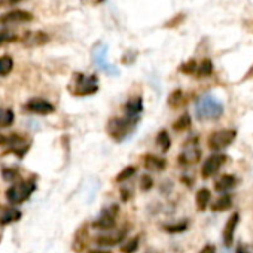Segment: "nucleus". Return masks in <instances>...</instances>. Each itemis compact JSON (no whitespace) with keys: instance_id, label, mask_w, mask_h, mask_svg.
<instances>
[{"instance_id":"5","label":"nucleus","mask_w":253,"mask_h":253,"mask_svg":"<svg viewBox=\"0 0 253 253\" xmlns=\"http://www.w3.org/2000/svg\"><path fill=\"white\" fill-rule=\"evenodd\" d=\"M237 137V133L234 130H220V131H214L207 143H209V148L213 149V151H222L225 148H228Z\"/></svg>"},{"instance_id":"21","label":"nucleus","mask_w":253,"mask_h":253,"mask_svg":"<svg viewBox=\"0 0 253 253\" xmlns=\"http://www.w3.org/2000/svg\"><path fill=\"white\" fill-rule=\"evenodd\" d=\"M209 201H210V191H209V189H206V188L200 189V191L197 192V195H195L197 209H198L200 211L206 210V207H207Z\"/></svg>"},{"instance_id":"9","label":"nucleus","mask_w":253,"mask_h":253,"mask_svg":"<svg viewBox=\"0 0 253 253\" xmlns=\"http://www.w3.org/2000/svg\"><path fill=\"white\" fill-rule=\"evenodd\" d=\"M49 42V35H46L45 32H35V30H30V32H26L21 38V43L24 46H29V48H33V46H42L45 43Z\"/></svg>"},{"instance_id":"36","label":"nucleus","mask_w":253,"mask_h":253,"mask_svg":"<svg viewBox=\"0 0 253 253\" xmlns=\"http://www.w3.org/2000/svg\"><path fill=\"white\" fill-rule=\"evenodd\" d=\"M82 2H84L85 5H91V6H94V5H98V3H101L103 0H82Z\"/></svg>"},{"instance_id":"25","label":"nucleus","mask_w":253,"mask_h":253,"mask_svg":"<svg viewBox=\"0 0 253 253\" xmlns=\"http://www.w3.org/2000/svg\"><path fill=\"white\" fill-rule=\"evenodd\" d=\"M136 171H137V169L136 167H133V166H128V167H125L118 176H116V182H125V180H128V179H131L134 174H136Z\"/></svg>"},{"instance_id":"11","label":"nucleus","mask_w":253,"mask_h":253,"mask_svg":"<svg viewBox=\"0 0 253 253\" xmlns=\"http://www.w3.org/2000/svg\"><path fill=\"white\" fill-rule=\"evenodd\" d=\"M33 20V15L27 11L14 9L6 12L5 15L0 17V23L2 24H20V23H29Z\"/></svg>"},{"instance_id":"26","label":"nucleus","mask_w":253,"mask_h":253,"mask_svg":"<svg viewBox=\"0 0 253 253\" xmlns=\"http://www.w3.org/2000/svg\"><path fill=\"white\" fill-rule=\"evenodd\" d=\"M139 249V238H130L121 246L122 253H134Z\"/></svg>"},{"instance_id":"1","label":"nucleus","mask_w":253,"mask_h":253,"mask_svg":"<svg viewBox=\"0 0 253 253\" xmlns=\"http://www.w3.org/2000/svg\"><path fill=\"white\" fill-rule=\"evenodd\" d=\"M137 124H139V116L112 118V119H109V122L106 125V130H107V134L115 142H122L130 134H133Z\"/></svg>"},{"instance_id":"15","label":"nucleus","mask_w":253,"mask_h":253,"mask_svg":"<svg viewBox=\"0 0 253 253\" xmlns=\"http://www.w3.org/2000/svg\"><path fill=\"white\" fill-rule=\"evenodd\" d=\"M20 219H21V211L15 207L3 209L2 213H0V225H8V223L17 222Z\"/></svg>"},{"instance_id":"39","label":"nucleus","mask_w":253,"mask_h":253,"mask_svg":"<svg viewBox=\"0 0 253 253\" xmlns=\"http://www.w3.org/2000/svg\"><path fill=\"white\" fill-rule=\"evenodd\" d=\"M11 2H18V0H11Z\"/></svg>"},{"instance_id":"34","label":"nucleus","mask_w":253,"mask_h":253,"mask_svg":"<svg viewBox=\"0 0 253 253\" xmlns=\"http://www.w3.org/2000/svg\"><path fill=\"white\" fill-rule=\"evenodd\" d=\"M198 253H216V247H214L213 244H207V246H204Z\"/></svg>"},{"instance_id":"6","label":"nucleus","mask_w":253,"mask_h":253,"mask_svg":"<svg viewBox=\"0 0 253 253\" xmlns=\"http://www.w3.org/2000/svg\"><path fill=\"white\" fill-rule=\"evenodd\" d=\"M200 157H201V151H200L198 142L197 139H191L185 143L183 151L179 155V163L182 166H192L200 161Z\"/></svg>"},{"instance_id":"18","label":"nucleus","mask_w":253,"mask_h":253,"mask_svg":"<svg viewBox=\"0 0 253 253\" xmlns=\"http://www.w3.org/2000/svg\"><path fill=\"white\" fill-rule=\"evenodd\" d=\"M115 225H116V219L115 217H110V216H106V214H100V217L92 223V228H95V229H103V231H110V229H113L115 228Z\"/></svg>"},{"instance_id":"29","label":"nucleus","mask_w":253,"mask_h":253,"mask_svg":"<svg viewBox=\"0 0 253 253\" xmlns=\"http://www.w3.org/2000/svg\"><path fill=\"white\" fill-rule=\"evenodd\" d=\"M17 35L11 30H2L0 32V46L5 45V43H9V42H14L17 41Z\"/></svg>"},{"instance_id":"12","label":"nucleus","mask_w":253,"mask_h":253,"mask_svg":"<svg viewBox=\"0 0 253 253\" xmlns=\"http://www.w3.org/2000/svg\"><path fill=\"white\" fill-rule=\"evenodd\" d=\"M238 220H240L238 213H234V214L228 219V222H226V225H225V229H223V241H225V244H226L228 247L232 246V243H234V234H235V228H237V225H238Z\"/></svg>"},{"instance_id":"17","label":"nucleus","mask_w":253,"mask_h":253,"mask_svg":"<svg viewBox=\"0 0 253 253\" xmlns=\"http://www.w3.org/2000/svg\"><path fill=\"white\" fill-rule=\"evenodd\" d=\"M235 183H237V179H235L234 176H231V174H225V176H222L220 179H217V180H216V183H214V189H216L217 192H226V191L232 189V188L235 186Z\"/></svg>"},{"instance_id":"38","label":"nucleus","mask_w":253,"mask_h":253,"mask_svg":"<svg viewBox=\"0 0 253 253\" xmlns=\"http://www.w3.org/2000/svg\"><path fill=\"white\" fill-rule=\"evenodd\" d=\"M88 253H110V252H107V250H89Z\"/></svg>"},{"instance_id":"32","label":"nucleus","mask_w":253,"mask_h":253,"mask_svg":"<svg viewBox=\"0 0 253 253\" xmlns=\"http://www.w3.org/2000/svg\"><path fill=\"white\" fill-rule=\"evenodd\" d=\"M197 63L195 61H189V63H186V64H183L182 67H180V70L183 72V73H188V75H191V73H195L197 72Z\"/></svg>"},{"instance_id":"28","label":"nucleus","mask_w":253,"mask_h":253,"mask_svg":"<svg viewBox=\"0 0 253 253\" xmlns=\"http://www.w3.org/2000/svg\"><path fill=\"white\" fill-rule=\"evenodd\" d=\"M183 103V92L180 89H176L170 97H169V104L171 107H179Z\"/></svg>"},{"instance_id":"31","label":"nucleus","mask_w":253,"mask_h":253,"mask_svg":"<svg viewBox=\"0 0 253 253\" xmlns=\"http://www.w3.org/2000/svg\"><path fill=\"white\" fill-rule=\"evenodd\" d=\"M152 186H154V180H152V177L151 176H143L142 179H140V189L143 191V192H146V191H151L152 189Z\"/></svg>"},{"instance_id":"8","label":"nucleus","mask_w":253,"mask_h":253,"mask_svg":"<svg viewBox=\"0 0 253 253\" xmlns=\"http://www.w3.org/2000/svg\"><path fill=\"white\" fill-rule=\"evenodd\" d=\"M106 52H107V46L104 45H97L92 51V58L97 67H100L101 70H104L109 75H118V69L112 64L106 63Z\"/></svg>"},{"instance_id":"14","label":"nucleus","mask_w":253,"mask_h":253,"mask_svg":"<svg viewBox=\"0 0 253 253\" xmlns=\"http://www.w3.org/2000/svg\"><path fill=\"white\" fill-rule=\"evenodd\" d=\"M126 234V229H122V231H118V232H113V234H106V235H100L95 238V243L100 244V246H115L118 243H121L124 240Z\"/></svg>"},{"instance_id":"27","label":"nucleus","mask_w":253,"mask_h":253,"mask_svg":"<svg viewBox=\"0 0 253 253\" xmlns=\"http://www.w3.org/2000/svg\"><path fill=\"white\" fill-rule=\"evenodd\" d=\"M211 72H213L211 61L210 60H204V61H201L200 66H197V72L195 73L198 76H209V75H211Z\"/></svg>"},{"instance_id":"19","label":"nucleus","mask_w":253,"mask_h":253,"mask_svg":"<svg viewBox=\"0 0 253 253\" xmlns=\"http://www.w3.org/2000/svg\"><path fill=\"white\" fill-rule=\"evenodd\" d=\"M231 206H232V198H231V195L225 194L211 204V210L213 211H226L228 209H231Z\"/></svg>"},{"instance_id":"20","label":"nucleus","mask_w":253,"mask_h":253,"mask_svg":"<svg viewBox=\"0 0 253 253\" xmlns=\"http://www.w3.org/2000/svg\"><path fill=\"white\" fill-rule=\"evenodd\" d=\"M14 119H15V113L11 109L0 107V128L11 126L14 124Z\"/></svg>"},{"instance_id":"4","label":"nucleus","mask_w":253,"mask_h":253,"mask_svg":"<svg viewBox=\"0 0 253 253\" xmlns=\"http://www.w3.org/2000/svg\"><path fill=\"white\" fill-rule=\"evenodd\" d=\"M72 94L78 97H85V95H92L98 91V79L95 75L85 76L82 73H78L75 76V84H73Z\"/></svg>"},{"instance_id":"40","label":"nucleus","mask_w":253,"mask_h":253,"mask_svg":"<svg viewBox=\"0 0 253 253\" xmlns=\"http://www.w3.org/2000/svg\"><path fill=\"white\" fill-rule=\"evenodd\" d=\"M0 240H2V237H0Z\"/></svg>"},{"instance_id":"33","label":"nucleus","mask_w":253,"mask_h":253,"mask_svg":"<svg viewBox=\"0 0 253 253\" xmlns=\"http://www.w3.org/2000/svg\"><path fill=\"white\" fill-rule=\"evenodd\" d=\"M18 176V170L17 169H5L3 170V177L9 182H12L15 177Z\"/></svg>"},{"instance_id":"22","label":"nucleus","mask_w":253,"mask_h":253,"mask_svg":"<svg viewBox=\"0 0 253 253\" xmlns=\"http://www.w3.org/2000/svg\"><path fill=\"white\" fill-rule=\"evenodd\" d=\"M157 145L160 146V149L163 151V152H167L169 149H170V146H171V139H170V136H169V133L167 131H160L158 133V136H157Z\"/></svg>"},{"instance_id":"2","label":"nucleus","mask_w":253,"mask_h":253,"mask_svg":"<svg viewBox=\"0 0 253 253\" xmlns=\"http://www.w3.org/2000/svg\"><path fill=\"white\" fill-rule=\"evenodd\" d=\"M223 113V104L213 95H203L195 104V115L198 119H219Z\"/></svg>"},{"instance_id":"16","label":"nucleus","mask_w":253,"mask_h":253,"mask_svg":"<svg viewBox=\"0 0 253 253\" xmlns=\"http://www.w3.org/2000/svg\"><path fill=\"white\" fill-rule=\"evenodd\" d=\"M124 109H125L126 116H139V113L143 110V100L140 97L131 98L125 103Z\"/></svg>"},{"instance_id":"30","label":"nucleus","mask_w":253,"mask_h":253,"mask_svg":"<svg viewBox=\"0 0 253 253\" xmlns=\"http://www.w3.org/2000/svg\"><path fill=\"white\" fill-rule=\"evenodd\" d=\"M186 228H188V222H180V223H176V225H164V231L171 232V234L183 232Z\"/></svg>"},{"instance_id":"13","label":"nucleus","mask_w":253,"mask_h":253,"mask_svg":"<svg viewBox=\"0 0 253 253\" xmlns=\"http://www.w3.org/2000/svg\"><path fill=\"white\" fill-rule=\"evenodd\" d=\"M143 164H145V167H146L149 171H163V170L166 169V166H167V163H166L164 158L157 157V155H152V154L145 155Z\"/></svg>"},{"instance_id":"24","label":"nucleus","mask_w":253,"mask_h":253,"mask_svg":"<svg viewBox=\"0 0 253 253\" xmlns=\"http://www.w3.org/2000/svg\"><path fill=\"white\" fill-rule=\"evenodd\" d=\"M191 126V116L188 115V113H185V115H182L174 124H173V128L176 130V131H185V130H188Z\"/></svg>"},{"instance_id":"35","label":"nucleus","mask_w":253,"mask_h":253,"mask_svg":"<svg viewBox=\"0 0 253 253\" xmlns=\"http://www.w3.org/2000/svg\"><path fill=\"white\" fill-rule=\"evenodd\" d=\"M235 253H250L247 247H244L243 244H238L237 249H235Z\"/></svg>"},{"instance_id":"23","label":"nucleus","mask_w":253,"mask_h":253,"mask_svg":"<svg viewBox=\"0 0 253 253\" xmlns=\"http://www.w3.org/2000/svg\"><path fill=\"white\" fill-rule=\"evenodd\" d=\"M14 69V60L9 55L0 57V76H6Z\"/></svg>"},{"instance_id":"37","label":"nucleus","mask_w":253,"mask_h":253,"mask_svg":"<svg viewBox=\"0 0 253 253\" xmlns=\"http://www.w3.org/2000/svg\"><path fill=\"white\" fill-rule=\"evenodd\" d=\"M121 198L124 200V201H126L130 198V194H128V189H122L121 191Z\"/></svg>"},{"instance_id":"7","label":"nucleus","mask_w":253,"mask_h":253,"mask_svg":"<svg viewBox=\"0 0 253 253\" xmlns=\"http://www.w3.org/2000/svg\"><path fill=\"white\" fill-rule=\"evenodd\" d=\"M225 161H226V155H223V154H214V155L209 157L206 160V163L203 164L201 176L204 179H209V177L214 176L219 171V169L225 164Z\"/></svg>"},{"instance_id":"3","label":"nucleus","mask_w":253,"mask_h":253,"mask_svg":"<svg viewBox=\"0 0 253 253\" xmlns=\"http://www.w3.org/2000/svg\"><path fill=\"white\" fill-rule=\"evenodd\" d=\"M35 189H36V183L33 180H23L15 183L6 191V198L11 204H21L30 198Z\"/></svg>"},{"instance_id":"10","label":"nucleus","mask_w":253,"mask_h":253,"mask_svg":"<svg viewBox=\"0 0 253 253\" xmlns=\"http://www.w3.org/2000/svg\"><path fill=\"white\" fill-rule=\"evenodd\" d=\"M24 109L27 112L38 113V115H49V113H52L55 110L54 104H51L49 101L42 100V98H32V100H29L24 104Z\"/></svg>"}]
</instances>
